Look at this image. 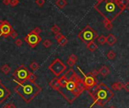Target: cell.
<instances>
[{
    "instance_id": "60d3db41",
    "label": "cell",
    "mask_w": 129,
    "mask_h": 108,
    "mask_svg": "<svg viewBox=\"0 0 129 108\" xmlns=\"http://www.w3.org/2000/svg\"><path fill=\"white\" fill-rule=\"evenodd\" d=\"M96 1H97V2H100V1H102V0H96Z\"/></svg>"
},
{
    "instance_id": "e0dca14e",
    "label": "cell",
    "mask_w": 129,
    "mask_h": 108,
    "mask_svg": "<svg viewBox=\"0 0 129 108\" xmlns=\"http://www.w3.org/2000/svg\"><path fill=\"white\" fill-rule=\"evenodd\" d=\"M56 5L59 8L62 9V8H64L67 5V2H66V0H57L56 2Z\"/></svg>"
},
{
    "instance_id": "1f68e13d",
    "label": "cell",
    "mask_w": 129,
    "mask_h": 108,
    "mask_svg": "<svg viewBox=\"0 0 129 108\" xmlns=\"http://www.w3.org/2000/svg\"><path fill=\"white\" fill-rule=\"evenodd\" d=\"M36 4L39 7H42L45 4V0H36Z\"/></svg>"
},
{
    "instance_id": "8992f818",
    "label": "cell",
    "mask_w": 129,
    "mask_h": 108,
    "mask_svg": "<svg viewBox=\"0 0 129 108\" xmlns=\"http://www.w3.org/2000/svg\"><path fill=\"white\" fill-rule=\"evenodd\" d=\"M97 32L94 30V29L91 27L90 25L87 26L78 33V38L80 39L83 42L87 44L90 42L94 41L98 38Z\"/></svg>"
},
{
    "instance_id": "8d00e7d4",
    "label": "cell",
    "mask_w": 129,
    "mask_h": 108,
    "mask_svg": "<svg viewBox=\"0 0 129 108\" xmlns=\"http://www.w3.org/2000/svg\"><path fill=\"white\" fill-rule=\"evenodd\" d=\"M8 106L9 107V108H16V106L13 103H8Z\"/></svg>"
},
{
    "instance_id": "74e56055",
    "label": "cell",
    "mask_w": 129,
    "mask_h": 108,
    "mask_svg": "<svg viewBox=\"0 0 129 108\" xmlns=\"http://www.w3.org/2000/svg\"><path fill=\"white\" fill-rule=\"evenodd\" d=\"M2 108H9V106H8V104H6V105H5V107H3Z\"/></svg>"
},
{
    "instance_id": "44dd1931",
    "label": "cell",
    "mask_w": 129,
    "mask_h": 108,
    "mask_svg": "<svg viewBox=\"0 0 129 108\" xmlns=\"http://www.w3.org/2000/svg\"><path fill=\"white\" fill-rule=\"evenodd\" d=\"M106 57H107V58L109 60H113V59H115V57H116V54H115V52L114 51L110 50V51L107 53Z\"/></svg>"
},
{
    "instance_id": "4316f807",
    "label": "cell",
    "mask_w": 129,
    "mask_h": 108,
    "mask_svg": "<svg viewBox=\"0 0 129 108\" xmlns=\"http://www.w3.org/2000/svg\"><path fill=\"white\" fill-rule=\"evenodd\" d=\"M19 4V0H10V4L9 5L11 7H15Z\"/></svg>"
},
{
    "instance_id": "f1b7e54d",
    "label": "cell",
    "mask_w": 129,
    "mask_h": 108,
    "mask_svg": "<svg viewBox=\"0 0 129 108\" xmlns=\"http://www.w3.org/2000/svg\"><path fill=\"white\" fill-rule=\"evenodd\" d=\"M63 36H64L62 35L61 33H56V34H55V37H54V38H55V39L58 42L59 40H60Z\"/></svg>"
},
{
    "instance_id": "2e32d148",
    "label": "cell",
    "mask_w": 129,
    "mask_h": 108,
    "mask_svg": "<svg viewBox=\"0 0 129 108\" xmlns=\"http://www.w3.org/2000/svg\"><path fill=\"white\" fill-rule=\"evenodd\" d=\"M103 24H104V27L107 30H111L112 28H113V24H112V22L109 21L106 19H104L103 20Z\"/></svg>"
},
{
    "instance_id": "9c48e42d",
    "label": "cell",
    "mask_w": 129,
    "mask_h": 108,
    "mask_svg": "<svg viewBox=\"0 0 129 108\" xmlns=\"http://www.w3.org/2000/svg\"><path fill=\"white\" fill-rule=\"evenodd\" d=\"M24 40L25 41L31 48H34L42 41V38H41V36H40V35L35 34V33H34L33 32H31L24 37Z\"/></svg>"
},
{
    "instance_id": "9a60e30c",
    "label": "cell",
    "mask_w": 129,
    "mask_h": 108,
    "mask_svg": "<svg viewBox=\"0 0 129 108\" xmlns=\"http://www.w3.org/2000/svg\"><path fill=\"white\" fill-rule=\"evenodd\" d=\"M124 88V84L122 82H116L112 85V89L114 91H121Z\"/></svg>"
},
{
    "instance_id": "ba28073f",
    "label": "cell",
    "mask_w": 129,
    "mask_h": 108,
    "mask_svg": "<svg viewBox=\"0 0 129 108\" xmlns=\"http://www.w3.org/2000/svg\"><path fill=\"white\" fill-rule=\"evenodd\" d=\"M77 69H78L79 71L82 73L83 76H84V78H83V82H84V85L85 86V89L87 91H89L90 89H92L93 88H94V87L98 84V81H97L96 77L91 76L90 73L85 74L80 69L79 66H77Z\"/></svg>"
},
{
    "instance_id": "6da1fadb",
    "label": "cell",
    "mask_w": 129,
    "mask_h": 108,
    "mask_svg": "<svg viewBox=\"0 0 129 108\" xmlns=\"http://www.w3.org/2000/svg\"><path fill=\"white\" fill-rule=\"evenodd\" d=\"M49 85L62 94L69 103H72L86 90L83 79L72 68L62 76L53 78Z\"/></svg>"
},
{
    "instance_id": "5bb4252c",
    "label": "cell",
    "mask_w": 129,
    "mask_h": 108,
    "mask_svg": "<svg viewBox=\"0 0 129 108\" xmlns=\"http://www.w3.org/2000/svg\"><path fill=\"white\" fill-rule=\"evenodd\" d=\"M86 45H87V48L88 49L90 52H95L96 50H97V49L98 48L97 45L94 42V41L90 42L87 43V44H86Z\"/></svg>"
},
{
    "instance_id": "d6a6232c",
    "label": "cell",
    "mask_w": 129,
    "mask_h": 108,
    "mask_svg": "<svg viewBox=\"0 0 129 108\" xmlns=\"http://www.w3.org/2000/svg\"><path fill=\"white\" fill-rule=\"evenodd\" d=\"M68 58H70L71 60H72L73 61H74L76 63V62L77 61V57L75 55H74V54H72L70 56H69V57Z\"/></svg>"
},
{
    "instance_id": "7a4b0ae2",
    "label": "cell",
    "mask_w": 129,
    "mask_h": 108,
    "mask_svg": "<svg viewBox=\"0 0 129 108\" xmlns=\"http://www.w3.org/2000/svg\"><path fill=\"white\" fill-rule=\"evenodd\" d=\"M94 9L104 19L111 22H113L125 10L118 0H102L94 5Z\"/></svg>"
},
{
    "instance_id": "d4e9b609",
    "label": "cell",
    "mask_w": 129,
    "mask_h": 108,
    "mask_svg": "<svg viewBox=\"0 0 129 108\" xmlns=\"http://www.w3.org/2000/svg\"><path fill=\"white\" fill-rule=\"evenodd\" d=\"M60 30H61V29L59 26H58V25H54V26H52L51 28V31L54 33V34H56V33H60Z\"/></svg>"
},
{
    "instance_id": "5b68a950",
    "label": "cell",
    "mask_w": 129,
    "mask_h": 108,
    "mask_svg": "<svg viewBox=\"0 0 129 108\" xmlns=\"http://www.w3.org/2000/svg\"><path fill=\"white\" fill-rule=\"evenodd\" d=\"M12 76L14 80L19 82H35L36 80V76L34 73H31L24 65H21L17 68V70L13 73Z\"/></svg>"
},
{
    "instance_id": "b9f144b4",
    "label": "cell",
    "mask_w": 129,
    "mask_h": 108,
    "mask_svg": "<svg viewBox=\"0 0 129 108\" xmlns=\"http://www.w3.org/2000/svg\"><path fill=\"white\" fill-rule=\"evenodd\" d=\"M127 8H128V11H129V5H128V7H127Z\"/></svg>"
},
{
    "instance_id": "603a6c76",
    "label": "cell",
    "mask_w": 129,
    "mask_h": 108,
    "mask_svg": "<svg viewBox=\"0 0 129 108\" xmlns=\"http://www.w3.org/2000/svg\"><path fill=\"white\" fill-rule=\"evenodd\" d=\"M118 2L124 9H126L128 5H129V0H118Z\"/></svg>"
},
{
    "instance_id": "ab89813d",
    "label": "cell",
    "mask_w": 129,
    "mask_h": 108,
    "mask_svg": "<svg viewBox=\"0 0 129 108\" xmlns=\"http://www.w3.org/2000/svg\"><path fill=\"white\" fill-rule=\"evenodd\" d=\"M109 108H116V107H114V106H111Z\"/></svg>"
},
{
    "instance_id": "e575fe53",
    "label": "cell",
    "mask_w": 129,
    "mask_h": 108,
    "mask_svg": "<svg viewBox=\"0 0 129 108\" xmlns=\"http://www.w3.org/2000/svg\"><path fill=\"white\" fill-rule=\"evenodd\" d=\"M124 90H125L127 92H129V82H126L125 84H124Z\"/></svg>"
},
{
    "instance_id": "7c38bea8",
    "label": "cell",
    "mask_w": 129,
    "mask_h": 108,
    "mask_svg": "<svg viewBox=\"0 0 129 108\" xmlns=\"http://www.w3.org/2000/svg\"><path fill=\"white\" fill-rule=\"evenodd\" d=\"M98 71H99V74H100L103 77H106L107 76H109L110 74V70L106 65L101 66Z\"/></svg>"
},
{
    "instance_id": "3957f363",
    "label": "cell",
    "mask_w": 129,
    "mask_h": 108,
    "mask_svg": "<svg viewBox=\"0 0 129 108\" xmlns=\"http://www.w3.org/2000/svg\"><path fill=\"white\" fill-rule=\"evenodd\" d=\"M13 81L17 84L14 88V91L27 103H31L42 91V88L36 82H19L15 80Z\"/></svg>"
},
{
    "instance_id": "d6986e66",
    "label": "cell",
    "mask_w": 129,
    "mask_h": 108,
    "mask_svg": "<svg viewBox=\"0 0 129 108\" xmlns=\"http://www.w3.org/2000/svg\"><path fill=\"white\" fill-rule=\"evenodd\" d=\"M97 41H98V42L101 45H104L106 43V37L104 35H101V36H98Z\"/></svg>"
},
{
    "instance_id": "d590c367",
    "label": "cell",
    "mask_w": 129,
    "mask_h": 108,
    "mask_svg": "<svg viewBox=\"0 0 129 108\" xmlns=\"http://www.w3.org/2000/svg\"><path fill=\"white\" fill-rule=\"evenodd\" d=\"M2 3H3L5 5H9V4H10V0H3Z\"/></svg>"
},
{
    "instance_id": "8fae6325",
    "label": "cell",
    "mask_w": 129,
    "mask_h": 108,
    "mask_svg": "<svg viewBox=\"0 0 129 108\" xmlns=\"http://www.w3.org/2000/svg\"><path fill=\"white\" fill-rule=\"evenodd\" d=\"M11 95V91L2 83H0V104L5 101Z\"/></svg>"
},
{
    "instance_id": "f35d334b",
    "label": "cell",
    "mask_w": 129,
    "mask_h": 108,
    "mask_svg": "<svg viewBox=\"0 0 129 108\" xmlns=\"http://www.w3.org/2000/svg\"><path fill=\"white\" fill-rule=\"evenodd\" d=\"M2 22H3V20H0V27H1V25H2Z\"/></svg>"
},
{
    "instance_id": "4fadbf2b",
    "label": "cell",
    "mask_w": 129,
    "mask_h": 108,
    "mask_svg": "<svg viewBox=\"0 0 129 108\" xmlns=\"http://www.w3.org/2000/svg\"><path fill=\"white\" fill-rule=\"evenodd\" d=\"M117 42V38L112 33H109L106 37V43L109 45V46H113Z\"/></svg>"
},
{
    "instance_id": "30bf717a",
    "label": "cell",
    "mask_w": 129,
    "mask_h": 108,
    "mask_svg": "<svg viewBox=\"0 0 129 108\" xmlns=\"http://www.w3.org/2000/svg\"><path fill=\"white\" fill-rule=\"evenodd\" d=\"M13 30L14 29L12 28L11 25L9 21L3 20L1 27H0V37L4 36L5 38H7L8 36H10L11 33Z\"/></svg>"
},
{
    "instance_id": "83f0119b",
    "label": "cell",
    "mask_w": 129,
    "mask_h": 108,
    "mask_svg": "<svg viewBox=\"0 0 129 108\" xmlns=\"http://www.w3.org/2000/svg\"><path fill=\"white\" fill-rule=\"evenodd\" d=\"M31 32H33L34 33H35V34H37V35H40L41 33H42V30L40 28V27H36L34 28V30H33Z\"/></svg>"
},
{
    "instance_id": "7402d4cb",
    "label": "cell",
    "mask_w": 129,
    "mask_h": 108,
    "mask_svg": "<svg viewBox=\"0 0 129 108\" xmlns=\"http://www.w3.org/2000/svg\"><path fill=\"white\" fill-rule=\"evenodd\" d=\"M68 42V40L65 36H63L60 40L58 41V43H59V45H60V46H65V45Z\"/></svg>"
},
{
    "instance_id": "4dcf8cb0",
    "label": "cell",
    "mask_w": 129,
    "mask_h": 108,
    "mask_svg": "<svg viewBox=\"0 0 129 108\" xmlns=\"http://www.w3.org/2000/svg\"><path fill=\"white\" fill-rule=\"evenodd\" d=\"M75 62H74V61H73L72 60H71L70 59V58H68V61H67V64L70 66V67L71 68H72V66H74V65H75Z\"/></svg>"
},
{
    "instance_id": "484cf974",
    "label": "cell",
    "mask_w": 129,
    "mask_h": 108,
    "mask_svg": "<svg viewBox=\"0 0 129 108\" xmlns=\"http://www.w3.org/2000/svg\"><path fill=\"white\" fill-rule=\"evenodd\" d=\"M10 36H11V38L12 39H17V37H18V33H17V32H16L15 30H13L11 31V33Z\"/></svg>"
},
{
    "instance_id": "7bdbcfd3",
    "label": "cell",
    "mask_w": 129,
    "mask_h": 108,
    "mask_svg": "<svg viewBox=\"0 0 129 108\" xmlns=\"http://www.w3.org/2000/svg\"><path fill=\"white\" fill-rule=\"evenodd\" d=\"M0 83H2V80H1V79H0Z\"/></svg>"
},
{
    "instance_id": "f546056e",
    "label": "cell",
    "mask_w": 129,
    "mask_h": 108,
    "mask_svg": "<svg viewBox=\"0 0 129 108\" xmlns=\"http://www.w3.org/2000/svg\"><path fill=\"white\" fill-rule=\"evenodd\" d=\"M15 45L17 47H21L22 45V44H23L22 40L20 39H17L15 40Z\"/></svg>"
},
{
    "instance_id": "ac0fdd59",
    "label": "cell",
    "mask_w": 129,
    "mask_h": 108,
    "mask_svg": "<svg viewBox=\"0 0 129 108\" xmlns=\"http://www.w3.org/2000/svg\"><path fill=\"white\" fill-rule=\"evenodd\" d=\"M11 67L8 64H4L2 66V67H1V71L5 75L9 74L11 72Z\"/></svg>"
},
{
    "instance_id": "836d02e7",
    "label": "cell",
    "mask_w": 129,
    "mask_h": 108,
    "mask_svg": "<svg viewBox=\"0 0 129 108\" xmlns=\"http://www.w3.org/2000/svg\"><path fill=\"white\" fill-rule=\"evenodd\" d=\"M89 73L91 75V76H93L97 78V76L99 75V71H98V70H93L92 72H90V73Z\"/></svg>"
},
{
    "instance_id": "52a82bcc",
    "label": "cell",
    "mask_w": 129,
    "mask_h": 108,
    "mask_svg": "<svg viewBox=\"0 0 129 108\" xmlns=\"http://www.w3.org/2000/svg\"><path fill=\"white\" fill-rule=\"evenodd\" d=\"M48 69L55 75L56 77H59L67 70V66L59 58H56L49 66Z\"/></svg>"
},
{
    "instance_id": "cb8c5ba5",
    "label": "cell",
    "mask_w": 129,
    "mask_h": 108,
    "mask_svg": "<svg viewBox=\"0 0 129 108\" xmlns=\"http://www.w3.org/2000/svg\"><path fill=\"white\" fill-rule=\"evenodd\" d=\"M52 45V41H50L49 39H46L43 42V46L45 47L46 48H49V47H51Z\"/></svg>"
},
{
    "instance_id": "277c9868",
    "label": "cell",
    "mask_w": 129,
    "mask_h": 108,
    "mask_svg": "<svg viewBox=\"0 0 129 108\" xmlns=\"http://www.w3.org/2000/svg\"><path fill=\"white\" fill-rule=\"evenodd\" d=\"M87 91L93 101V103L90 107V108L94 105L104 107L114 97V93L112 92V91L103 82L99 83L94 88Z\"/></svg>"
},
{
    "instance_id": "ffe728a7",
    "label": "cell",
    "mask_w": 129,
    "mask_h": 108,
    "mask_svg": "<svg viewBox=\"0 0 129 108\" xmlns=\"http://www.w3.org/2000/svg\"><path fill=\"white\" fill-rule=\"evenodd\" d=\"M30 67L33 70V71H36L37 70L40 68V65L36 61H33L32 63L30 64Z\"/></svg>"
}]
</instances>
